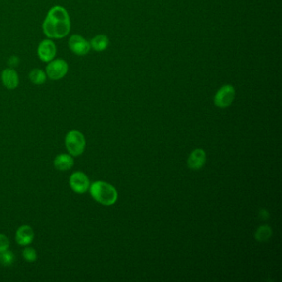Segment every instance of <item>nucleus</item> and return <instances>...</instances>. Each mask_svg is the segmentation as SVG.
Returning <instances> with one entry per match:
<instances>
[{
  "mask_svg": "<svg viewBox=\"0 0 282 282\" xmlns=\"http://www.w3.org/2000/svg\"><path fill=\"white\" fill-rule=\"evenodd\" d=\"M70 30L69 14L64 8L55 6L44 21L43 31L49 38H63Z\"/></svg>",
  "mask_w": 282,
  "mask_h": 282,
  "instance_id": "f257e3e1",
  "label": "nucleus"
},
{
  "mask_svg": "<svg viewBox=\"0 0 282 282\" xmlns=\"http://www.w3.org/2000/svg\"><path fill=\"white\" fill-rule=\"evenodd\" d=\"M90 195L101 205L109 206L118 200V192L113 185L105 181H95L90 186Z\"/></svg>",
  "mask_w": 282,
  "mask_h": 282,
  "instance_id": "f03ea898",
  "label": "nucleus"
},
{
  "mask_svg": "<svg viewBox=\"0 0 282 282\" xmlns=\"http://www.w3.org/2000/svg\"><path fill=\"white\" fill-rule=\"evenodd\" d=\"M65 144L70 156L79 157L85 151L86 141L82 133L78 130H71L67 134Z\"/></svg>",
  "mask_w": 282,
  "mask_h": 282,
  "instance_id": "7ed1b4c3",
  "label": "nucleus"
},
{
  "mask_svg": "<svg viewBox=\"0 0 282 282\" xmlns=\"http://www.w3.org/2000/svg\"><path fill=\"white\" fill-rule=\"evenodd\" d=\"M70 185L74 192L84 194L90 189V179L84 172H74L70 177Z\"/></svg>",
  "mask_w": 282,
  "mask_h": 282,
  "instance_id": "20e7f679",
  "label": "nucleus"
},
{
  "mask_svg": "<svg viewBox=\"0 0 282 282\" xmlns=\"http://www.w3.org/2000/svg\"><path fill=\"white\" fill-rule=\"evenodd\" d=\"M68 65L64 60L57 59L51 61L46 67V74L47 76L53 80H58L62 79L67 74Z\"/></svg>",
  "mask_w": 282,
  "mask_h": 282,
  "instance_id": "39448f33",
  "label": "nucleus"
},
{
  "mask_svg": "<svg viewBox=\"0 0 282 282\" xmlns=\"http://www.w3.org/2000/svg\"><path fill=\"white\" fill-rule=\"evenodd\" d=\"M235 98V90L232 85H224L218 90L214 98L216 106L225 108L230 106Z\"/></svg>",
  "mask_w": 282,
  "mask_h": 282,
  "instance_id": "423d86ee",
  "label": "nucleus"
},
{
  "mask_svg": "<svg viewBox=\"0 0 282 282\" xmlns=\"http://www.w3.org/2000/svg\"><path fill=\"white\" fill-rule=\"evenodd\" d=\"M70 49L74 54L85 56L90 50V44L80 35H73L69 40Z\"/></svg>",
  "mask_w": 282,
  "mask_h": 282,
  "instance_id": "0eeeda50",
  "label": "nucleus"
},
{
  "mask_svg": "<svg viewBox=\"0 0 282 282\" xmlns=\"http://www.w3.org/2000/svg\"><path fill=\"white\" fill-rule=\"evenodd\" d=\"M57 48L53 41L51 40H44L38 46L39 58L45 62H50L54 59Z\"/></svg>",
  "mask_w": 282,
  "mask_h": 282,
  "instance_id": "6e6552de",
  "label": "nucleus"
},
{
  "mask_svg": "<svg viewBox=\"0 0 282 282\" xmlns=\"http://www.w3.org/2000/svg\"><path fill=\"white\" fill-rule=\"evenodd\" d=\"M16 241L21 246H27L31 244L34 239V229L29 225H23L16 232Z\"/></svg>",
  "mask_w": 282,
  "mask_h": 282,
  "instance_id": "1a4fd4ad",
  "label": "nucleus"
},
{
  "mask_svg": "<svg viewBox=\"0 0 282 282\" xmlns=\"http://www.w3.org/2000/svg\"><path fill=\"white\" fill-rule=\"evenodd\" d=\"M206 162V154L202 149H196L191 152L188 158V167L190 169L199 170L204 167Z\"/></svg>",
  "mask_w": 282,
  "mask_h": 282,
  "instance_id": "9d476101",
  "label": "nucleus"
},
{
  "mask_svg": "<svg viewBox=\"0 0 282 282\" xmlns=\"http://www.w3.org/2000/svg\"><path fill=\"white\" fill-rule=\"evenodd\" d=\"M54 166L58 171L66 172L74 166V159L70 155L60 154L55 158Z\"/></svg>",
  "mask_w": 282,
  "mask_h": 282,
  "instance_id": "9b49d317",
  "label": "nucleus"
},
{
  "mask_svg": "<svg viewBox=\"0 0 282 282\" xmlns=\"http://www.w3.org/2000/svg\"><path fill=\"white\" fill-rule=\"evenodd\" d=\"M2 80L3 85L9 90H13L18 87L19 80L17 72L13 69H6L2 73Z\"/></svg>",
  "mask_w": 282,
  "mask_h": 282,
  "instance_id": "f8f14e48",
  "label": "nucleus"
},
{
  "mask_svg": "<svg viewBox=\"0 0 282 282\" xmlns=\"http://www.w3.org/2000/svg\"><path fill=\"white\" fill-rule=\"evenodd\" d=\"M108 46V39L105 35H98L90 41V47L97 51H102Z\"/></svg>",
  "mask_w": 282,
  "mask_h": 282,
  "instance_id": "ddd939ff",
  "label": "nucleus"
},
{
  "mask_svg": "<svg viewBox=\"0 0 282 282\" xmlns=\"http://www.w3.org/2000/svg\"><path fill=\"white\" fill-rule=\"evenodd\" d=\"M272 235V229L270 226L262 225L257 228L255 234V239L258 242L263 243L271 239Z\"/></svg>",
  "mask_w": 282,
  "mask_h": 282,
  "instance_id": "4468645a",
  "label": "nucleus"
},
{
  "mask_svg": "<svg viewBox=\"0 0 282 282\" xmlns=\"http://www.w3.org/2000/svg\"><path fill=\"white\" fill-rule=\"evenodd\" d=\"M29 79L35 85H41L46 82V74L40 69H34L29 74Z\"/></svg>",
  "mask_w": 282,
  "mask_h": 282,
  "instance_id": "2eb2a0df",
  "label": "nucleus"
},
{
  "mask_svg": "<svg viewBox=\"0 0 282 282\" xmlns=\"http://www.w3.org/2000/svg\"><path fill=\"white\" fill-rule=\"evenodd\" d=\"M14 260H15V256L12 251L7 250L0 253V264L3 265L4 267L11 266L14 262Z\"/></svg>",
  "mask_w": 282,
  "mask_h": 282,
  "instance_id": "dca6fc26",
  "label": "nucleus"
},
{
  "mask_svg": "<svg viewBox=\"0 0 282 282\" xmlns=\"http://www.w3.org/2000/svg\"><path fill=\"white\" fill-rule=\"evenodd\" d=\"M23 258L29 262H36L37 259V253L36 251L32 247H27L23 251Z\"/></svg>",
  "mask_w": 282,
  "mask_h": 282,
  "instance_id": "f3484780",
  "label": "nucleus"
},
{
  "mask_svg": "<svg viewBox=\"0 0 282 282\" xmlns=\"http://www.w3.org/2000/svg\"><path fill=\"white\" fill-rule=\"evenodd\" d=\"M9 239L5 234H0V253L9 248Z\"/></svg>",
  "mask_w": 282,
  "mask_h": 282,
  "instance_id": "a211bd4d",
  "label": "nucleus"
}]
</instances>
